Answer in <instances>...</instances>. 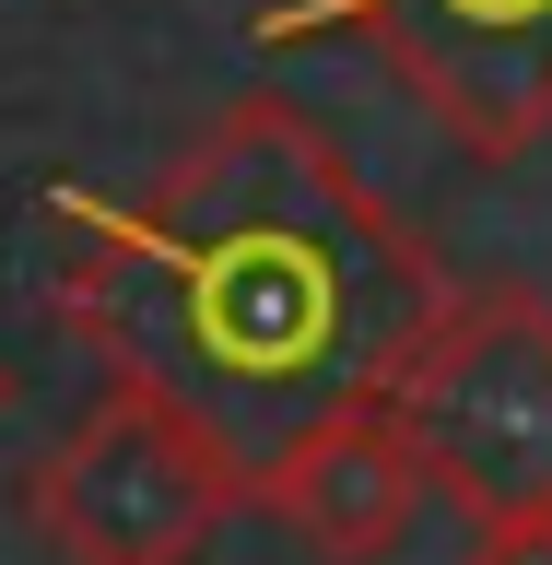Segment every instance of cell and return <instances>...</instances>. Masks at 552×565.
<instances>
[{
	"instance_id": "cell-1",
	"label": "cell",
	"mask_w": 552,
	"mask_h": 565,
	"mask_svg": "<svg viewBox=\"0 0 552 565\" xmlns=\"http://www.w3.org/2000/svg\"><path fill=\"white\" fill-rule=\"evenodd\" d=\"M435 295V259L271 95L224 106L141 201L59 212V318L106 377L165 388L247 471L306 413L388 388Z\"/></svg>"
},
{
	"instance_id": "cell-2",
	"label": "cell",
	"mask_w": 552,
	"mask_h": 565,
	"mask_svg": "<svg viewBox=\"0 0 552 565\" xmlns=\"http://www.w3.org/2000/svg\"><path fill=\"white\" fill-rule=\"evenodd\" d=\"M247 507V459L165 388L106 377L59 448L24 471V519L59 565H188Z\"/></svg>"
},
{
	"instance_id": "cell-3",
	"label": "cell",
	"mask_w": 552,
	"mask_h": 565,
	"mask_svg": "<svg viewBox=\"0 0 552 565\" xmlns=\"http://www.w3.org/2000/svg\"><path fill=\"white\" fill-rule=\"evenodd\" d=\"M388 413L412 424L423 483L494 519V507H552V307L494 282V295H435L412 353L388 365Z\"/></svg>"
},
{
	"instance_id": "cell-4",
	"label": "cell",
	"mask_w": 552,
	"mask_h": 565,
	"mask_svg": "<svg viewBox=\"0 0 552 565\" xmlns=\"http://www.w3.org/2000/svg\"><path fill=\"white\" fill-rule=\"evenodd\" d=\"M294 24L365 35L470 153H529L552 130V0H294Z\"/></svg>"
},
{
	"instance_id": "cell-5",
	"label": "cell",
	"mask_w": 552,
	"mask_h": 565,
	"mask_svg": "<svg viewBox=\"0 0 552 565\" xmlns=\"http://www.w3.org/2000/svg\"><path fill=\"white\" fill-rule=\"evenodd\" d=\"M247 507L282 542H306L317 565H388L412 542V519L435 507V483H423V448H412V424L388 413V388H353V401L306 413L282 448H259Z\"/></svg>"
},
{
	"instance_id": "cell-6",
	"label": "cell",
	"mask_w": 552,
	"mask_h": 565,
	"mask_svg": "<svg viewBox=\"0 0 552 565\" xmlns=\"http://www.w3.org/2000/svg\"><path fill=\"white\" fill-rule=\"evenodd\" d=\"M458 565H552V507H494V519H470V554Z\"/></svg>"
},
{
	"instance_id": "cell-7",
	"label": "cell",
	"mask_w": 552,
	"mask_h": 565,
	"mask_svg": "<svg viewBox=\"0 0 552 565\" xmlns=\"http://www.w3.org/2000/svg\"><path fill=\"white\" fill-rule=\"evenodd\" d=\"M0 413H12V365H0Z\"/></svg>"
}]
</instances>
